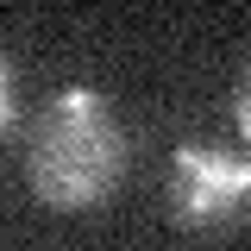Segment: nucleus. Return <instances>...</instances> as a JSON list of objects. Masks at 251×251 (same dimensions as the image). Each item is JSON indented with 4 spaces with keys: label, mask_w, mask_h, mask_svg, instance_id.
Wrapping results in <instances>:
<instances>
[{
    "label": "nucleus",
    "mask_w": 251,
    "mask_h": 251,
    "mask_svg": "<svg viewBox=\"0 0 251 251\" xmlns=\"http://www.w3.org/2000/svg\"><path fill=\"white\" fill-rule=\"evenodd\" d=\"M132 132L100 88H57L25 138V182L50 214H88L120 188Z\"/></svg>",
    "instance_id": "obj_1"
},
{
    "label": "nucleus",
    "mask_w": 251,
    "mask_h": 251,
    "mask_svg": "<svg viewBox=\"0 0 251 251\" xmlns=\"http://www.w3.org/2000/svg\"><path fill=\"white\" fill-rule=\"evenodd\" d=\"M245 195H251V157H226L220 145H201V138L176 145V163H170V220L182 232L232 226L239 207H245Z\"/></svg>",
    "instance_id": "obj_2"
},
{
    "label": "nucleus",
    "mask_w": 251,
    "mask_h": 251,
    "mask_svg": "<svg viewBox=\"0 0 251 251\" xmlns=\"http://www.w3.org/2000/svg\"><path fill=\"white\" fill-rule=\"evenodd\" d=\"M232 126H239V138L251 145V63H245V75H239V88H232Z\"/></svg>",
    "instance_id": "obj_3"
},
{
    "label": "nucleus",
    "mask_w": 251,
    "mask_h": 251,
    "mask_svg": "<svg viewBox=\"0 0 251 251\" xmlns=\"http://www.w3.org/2000/svg\"><path fill=\"white\" fill-rule=\"evenodd\" d=\"M13 126V63H6V50H0V132Z\"/></svg>",
    "instance_id": "obj_4"
}]
</instances>
